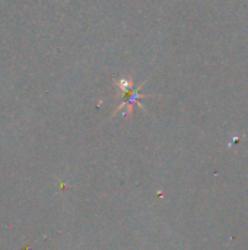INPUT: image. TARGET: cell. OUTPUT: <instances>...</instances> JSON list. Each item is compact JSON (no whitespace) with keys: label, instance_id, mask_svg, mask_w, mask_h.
<instances>
[{"label":"cell","instance_id":"1","mask_svg":"<svg viewBox=\"0 0 248 250\" xmlns=\"http://www.w3.org/2000/svg\"><path fill=\"white\" fill-rule=\"evenodd\" d=\"M139 91H140V88H137V89L130 88V89H127V91H123V104L117 107V110L114 111L113 116H115V114H117L120 110H123L124 107H127L126 116H127V114H132V107H133V104H137V105L142 107V104H140L139 100L143 98V97H148V95H145V94H142V92H139Z\"/></svg>","mask_w":248,"mask_h":250}]
</instances>
